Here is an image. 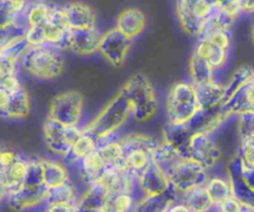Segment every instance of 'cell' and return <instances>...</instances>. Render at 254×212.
Returning a JSON list of instances; mask_svg holds the SVG:
<instances>
[{
	"label": "cell",
	"instance_id": "cell-39",
	"mask_svg": "<svg viewBox=\"0 0 254 212\" xmlns=\"http://www.w3.org/2000/svg\"><path fill=\"white\" fill-rule=\"evenodd\" d=\"M248 83L253 84V86H254V71H253V72H251V74H250V79H248Z\"/></svg>",
	"mask_w": 254,
	"mask_h": 212
},
{
	"label": "cell",
	"instance_id": "cell-43",
	"mask_svg": "<svg viewBox=\"0 0 254 212\" xmlns=\"http://www.w3.org/2000/svg\"><path fill=\"white\" fill-rule=\"evenodd\" d=\"M245 212H254V211H245Z\"/></svg>",
	"mask_w": 254,
	"mask_h": 212
},
{
	"label": "cell",
	"instance_id": "cell-16",
	"mask_svg": "<svg viewBox=\"0 0 254 212\" xmlns=\"http://www.w3.org/2000/svg\"><path fill=\"white\" fill-rule=\"evenodd\" d=\"M154 150L141 146L126 148L123 166L136 179L154 165Z\"/></svg>",
	"mask_w": 254,
	"mask_h": 212
},
{
	"label": "cell",
	"instance_id": "cell-20",
	"mask_svg": "<svg viewBox=\"0 0 254 212\" xmlns=\"http://www.w3.org/2000/svg\"><path fill=\"white\" fill-rule=\"evenodd\" d=\"M74 165L78 169L79 176H81L82 180L87 184V186L96 183V180L99 178V175H101L104 171V169L107 168L103 159H102L101 154H99V151L97 150V149L92 151V153L87 154L86 156H83V158L79 161H77Z\"/></svg>",
	"mask_w": 254,
	"mask_h": 212
},
{
	"label": "cell",
	"instance_id": "cell-31",
	"mask_svg": "<svg viewBox=\"0 0 254 212\" xmlns=\"http://www.w3.org/2000/svg\"><path fill=\"white\" fill-rule=\"evenodd\" d=\"M0 86H1L5 91L9 92L10 94L19 93L20 91L24 89V86H22L21 81H20L16 73H11L9 74V76L5 77V78L2 79L1 83H0Z\"/></svg>",
	"mask_w": 254,
	"mask_h": 212
},
{
	"label": "cell",
	"instance_id": "cell-40",
	"mask_svg": "<svg viewBox=\"0 0 254 212\" xmlns=\"http://www.w3.org/2000/svg\"><path fill=\"white\" fill-rule=\"evenodd\" d=\"M4 54H5V47L2 46L1 44H0V59H1V57L4 56Z\"/></svg>",
	"mask_w": 254,
	"mask_h": 212
},
{
	"label": "cell",
	"instance_id": "cell-8",
	"mask_svg": "<svg viewBox=\"0 0 254 212\" xmlns=\"http://www.w3.org/2000/svg\"><path fill=\"white\" fill-rule=\"evenodd\" d=\"M42 131H44L45 141L50 150L64 158L71 149L72 144L83 132V127L64 126L47 117L44 122Z\"/></svg>",
	"mask_w": 254,
	"mask_h": 212
},
{
	"label": "cell",
	"instance_id": "cell-1",
	"mask_svg": "<svg viewBox=\"0 0 254 212\" xmlns=\"http://www.w3.org/2000/svg\"><path fill=\"white\" fill-rule=\"evenodd\" d=\"M21 66L35 78L47 81L61 76L64 70V60L61 50L52 46H27L19 59Z\"/></svg>",
	"mask_w": 254,
	"mask_h": 212
},
{
	"label": "cell",
	"instance_id": "cell-7",
	"mask_svg": "<svg viewBox=\"0 0 254 212\" xmlns=\"http://www.w3.org/2000/svg\"><path fill=\"white\" fill-rule=\"evenodd\" d=\"M83 116V97L77 91L60 93L52 99L49 116L64 126H79Z\"/></svg>",
	"mask_w": 254,
	"mask_h": 212
},
{
	"label": "cell",
	"instance_id": "cell-35",
	"mask_svg": "<svg viewBox=\"0 0 254 212\" xmlns=\"http://www.w3.org/2000/svg\"><path fill=\"white\" fill-rule=\"evenodd\" d=\"M0 2H1L7 10H10L12 14L19 15L24 11L25 7H26L27 4L30 2V0H0Z\"/></svg>",
	"mask_w": 254,
	"mask_h": 212
},
{
	"label": "cell",
	"instance_id": "cell-34",
	"mask_svg": "<svg viewBox=\"0 0 254 212\" xmlns=\"http://www.w3.org/2000/svg\"><path fill=\"white\" fill-rule=\"evenodd\" d=\"M16 62L10 60L9 57L2 56L1 59H0V83H1L2 79L6 76H9V74L11 73H16Z\"/></svg>",
	"mask_w": 254,
	"mask_h": 212
},
{
	"label": "cell",
	"instance_id": "cell-13",
	"mask_svg": "<svg viewBox=\"0 0 254 212\" xmlns=\"http://www.w3.org/2000/svg\"><path fill=\"white\" fill-rule=\"evenodd\" d=\"M138 189L144 196H158L170 190L171 185L165 171L154 164L138 178Z\"/></svg>",
	"mask_w": 254,
	"mask_h": 212
},
{
	"label": "cell",
	"instance_id": "cell-23",
	"mask_svg": "<svg viewBox=\"0 0 254 212\" xmlns=\"http://www.w3.org/2000/svg\"><path fill=\"white\" fill-rule=\"evenodd\" d=\"M97 148H98V139L96 138V136H93L91 132H88L83 127V132L76 139V141L72 144L71 149H69V151L64 159H66L67 163L76 164L83 156H86L87 154L96 150Z\"/></svg>",
	"mask_w": 254,
	"mask_h": 212
},
{
	"label": "cell",
	"instance_id": "cell-24",
	"mask_svg": "<svg viewBox=\"0 0 254 212\" xmlns=\"http://www.w3.org/2000/svg\"><path fill=\"white\" fill-rule=\"evenodd\" d=\"M178 199L183 201L192 212H210L215 208V204L211 200L210 195L203 185L197 186V188L178 196Z\"/></svg>",
	"mask_w": 254,
	"mask_h": 212
},
{
	"label": "cell",
	"instance_id": "cell-36",
	"mask_svg": "<svg viewBox=\"0 0 254 212\" xmlns=\"http://www.w3.org/2000/svg\"><path fill=\"white\" fill-rule=\"evenodd\" d=\"M44 212H77V204H50Z\"/></svg>",
	"mask_w": 254,
	"mask_h": 212
},
{
	"label": "cell",
	"instance_id": "cell-32",
	"mask_svg": "<svg viewBox=\"0 0 254 212\" xmlns=\"http://www.w3.org/2000/svg\"><path fill=\"white\" fill-rule=\"evenodd\" d=\"M20 154L11 148H0V170L4 171L16 160Z\"/></svg>",
	"mask_w": 254,
	"mask_h": 212
},
{
	"label": "cell",
	"instance_id": "cell-2",
	"mask_svg": "<svg viewBox=\"0 0 254 212\" xmlns=\"http://www.w3.org/2000/svg\"><path fill=\"white\" fill-rule=\"evenodd\" d=\"M200 112L196 87L190 81H179L171 86L166 97V117L171 126H189Z\"/></svg>",
	"mask_w": 254,
	"mask_h": 212
},
{
	"label": "cell",
	"instance_id": "cell-30",
	"mask_svg": "<svg viewBox=\"0 0 254 212\" xmlns=\"http://www.w3.org/2000/svg\"><path fill=\"white\" fill-rule=\"evenodd\" d=\"M242 160L246 168L254 170V141L251 139H245L243 141Z\"/></svg>",
	"mask_w": 254,
	"mask_h": 212
},
{
	"label": "cell",
	"instance_id": "cell-3",
	"mask_svg": "<svg viewBox=\"0 0 254 212\" xmlns=\"http://www.w3.org/2000/svg\"><path fill=\"white\" fill-rule=\"evenodd\" d=\"M130 107L131 116L138 122H146L158 112V97L144 74H134L121 89Z\"/></svg>",
	"mask_w": 254,
	"mask_h": 212
},
{
	"label": "cell",
	"instance_id": "cell-27",
	"mask_svg": "<svg viewBox=\"0 0 254 212\" xmlns=\"http://www.w3.org/2000/svg\"><path fill=\"white\" fill-rule=\"evenodd\" d=\"M206 191L210 195L211 200L215 205L220 204L221 201L226 200L230 196L235 195L232 185L228 180H226L222 176H213V178H207L206 183L203 184Z\"/></svg>",
	"mask_w": 254,
	"mask_h": 212
},
{
	"label": "cell",
	"instance_id": "cell-33",
	"mask_svg": "<svg viewBox=\"0 0 254 212\" xmlns=\"http://www.w3.org/2000/svg\"><path fill=\"white\" fill-rule=\"evenodd\" d=\"M241 94L243 97V111L246 113H253L254 112V86L247 83V86L241 89Z\"/></svg>",
	"mask_w": 254,
	"mask_h": 212
},
{
	"label": "cell",
	"instance_id": "cell-6",
	"mask_svg": "<svg viewBox=\"0 0 254 212\" xmlns=\"http://www.w3.org/2000/svg\"><path fill=\"white\" fill-rule=\"evenodd\" d=\"M212 12L213 9L206 0H176V14L181 27L192 36L202 34Z\"/></svg>",
	"mask_w": 254,
	"mask_h": 212
},
{
	"label": "cell",
	"instance_id": "cell-12",
	"mask_svg": "<svg viewBox=\"0 0 254 212\" xmlns=\"http://www.w3.org/2000/svg\"><path fill=\"white\" fill-rule=\"evenodd\" d=\"M116 27L122 35L134 41L138 39L146 29V16L140 9L128 7L119 12L116 19Z\"/></svg>",
	"mask_w": 254,
	"mask_h": 212
},
{
	"label": "cell",
	"instance_id": "cell-5",
	"mask_svg": "<svg viewBox=\"0 0 254 212\" xmlns=\"http://www.w3.org/2000/svg\"><path fill=\"white\" fill-rule=\"evenodd\" d=\"M170 185L178 196L203 185L207 180V170L201 164L190 156H183L179 159L168 171H166Z\"/></svg>",
	"mask_w": 254,
	"mask_h": 212
},
{
	"label": "cell",
	"instance_id": "cell-18",
	"mask_svg": "<svg viewBox=\"0 0 254 212\" xmlns=\"http://www.w3.org/2000/svg\"><path fill=\"white\" fill-rule=\"evenodd\" d=\"M71 29H88L96 26V12L86 2L73 1L64 5Z\"/></svg>",
	"mask_w": 254,
	"mask_h": 212
},
{
	"label": "cell",
	"instance_id": "cell-11",
	"mask_svg": "<svg viewBox=\"0 0 254 212\" xmlns=\"http://www.w3.org/2000/svg\"><path fill=\"white\" fill-rule=\"evenodd\" d=\"M102 34L97 26L88 29H71L68 34V47L78 55H93L98 52Z\"/></svg>",
	"mask_w": 254,
	"mask_h": 212
},
{
	"label": "cell",
	"instance_id": "cell-38",
	"mask_svg": "<svg viewBox=\"0 0 254 212\" xmlns=\"http://www.w3.org/2000/svg\"><path fill=\"white\" fill-rule=\"evenodd\" d=\"M165 212H191L190 209L185 205L181 200L176 199L174 203H171V205L169 206L168 210Z\"/></svg>",
	"mask_w": 254,
	"mask_h": 212
},
{
	"label": "cell",
	"instance_id": "cell-14",
	"mask_svg": "<svg viewBox=\"0 0 254 212\" xmlns=\"http://www.w3.org/2000/svg\"><path fill=\"white\" fill-rule=\"evenodd\" d=\"M195 87L200 111H212L225 104L227 87L216 81V78Z\"/></svg>",
	"mask_w": 254,
	"mask_h": 212
},
{
	"label": "cell",
	"instance_id": "cell-29",
	"mask_svg": "<svg viewBox=\"0 0 254 212\" xmlns=\"http://www.w3.org/2000/svg\"><path fill=\"white\" fill-rule=\"evenodd\" d=\"M78 199L76 189L68 181L64 185L50 189L45 205H50V204H77Z\"/></svg>",
	"mask_w": 254,
	"mask_h": 212
},
{
	"label": "cell",
	"instance_id": "cell-19",
	"mask_svg": "<svg viewBox=\"0 0 254 212\" xmlns=\"http://www.w3.org/2000/svg\"><path fill=\"white\" fill-rule=\"evenodd\" d=\"M197 39L198 41L197 44H196L193 54L197 55L200 59H202L203 61L207 62V64L212 67L215 72L222 70L223 67H225V65L227 64V50L220 49V47L211 44L210 41H207L206 39H202V37H197Z\"/></svg>",
	"mask_w": 254,
	"mask_h": 212
},
{
	"label": "cell",
	"instance_id": "cell-21",
	"mask_svg": "<svg viewBox=\"0 0 254 212\" xmlns=\"http://www.w3.org/2000/svg\"><path fill=\"white\" fill-rule=\"evenodd\" d=\"M40 165H41L42 183L47 190L64 185L69 181L68 170L64 164L50 159H40Z\"/></svg>",
	"mask_w": 254,
	"mask_h": 212
},
{
	"label": "cell",
	"instance_id": "cell-22",
	"mask_svg": "<svg viewBox=\"0 0 254 212\" xmlns=\"http://www.w3.org/2000/svg\"><path fill=\"white\" fill-rule=\"evenodd\" d=\"M54 5L46 0H30L27 6L21 12L26 27H40L47 22Z\"/></svg>",
	"mask_w": 254,
	"mask_h": 212
},
{
	"label": "cell",
	"instance_id": "cell-41",
	"mask_svg": "<svg viewBox=\"0 0 254 212\" xmlns=\"http://www.w3.org/2000/svg\"><path fill=\"white\" fill-rule=\"evenodd\" d=\"M0 186H2V171L0 170Z\"/></svg>",
	"mask_w": 254,
	"mask_h": 212
},
{
	"label": "cell",
	"instance_id": "cell-17",
	"mask_svg": "<svg viewBox=\"0 0 254 212\" xmlns=\"http://www.w3.org/2000/svg\"><path fill=\"white\" fill-rule=\"evenodd\" d=\"M97 150L101 154L107 168L123 165L124 155H126V145L122 141V137L114 134V136L99 139Z\"/></svg>",
	"mask_w": 254,
	"mask_h": 212
},
{
	"label": "cell",
	"instance_id": "cell-37",
	"mask_svg": "<svg viewBox=\"0 0 254 212\" xmlns=\"http://www.w3.org/2000/svg\"><path fill=\"white\" fill-rule=\"evenodd\" d=\"M10 98H11V94L0 86V116L4 117L5 111H6L7 106H9Z\"/></svg>",
	"mask_w": 254,
	"mask_h": 212
},
{
	"label": "cell",
	"instance_id": "cell-4",
	"mask_svg": "<svg viewBox=\"0 0 254 212\" xmlns=\"http://www.w3.org/2000/svg\"><path fill=\"white\" fill-rule=\"evenodd\" d=\"M130 107L126 97L119 92L118 96L114 97L108 106L104 107L103 111L96 117V119L87 124L84 128L91 132L96 138L103 139L117 134V131L128 121L130 117Z\"/></svg>",
	"mask_w": 254,
	"mask_h": 212
},
{
	"label": "cell",
	"instance_id": "cell-28",
	"mask_svg": "<svg viewBox=\"0 0 254 212\" xmlns=\"http://www.w3.org/2000/svg\"><path fill=\"white\" fill-rule=\"evenodd\" d=\"M30 113V98L26 89H22L19 93L11 94L9 106L5 111L4 117L10 119H24Z\"/></svg>",
	"mask_w": 254,
	"mask_h": 212
},
{
	"label": "cell",
	"instance_id": "cell-9",
	"mask_svg": "<svg viewBox=\"0 0 254 212\" xmlns=\"http://www.w3.org/2000/svg\"><path fill=\"white\" fill-rule=\"evenodd\" d=\"M188 156L192 158L206 170L212 168L221 158V149L213 136L203 133H192L188 146Z\"/></svg>",
	"mask_w": 254,
	"mask_h": 212
},
{
	"label": "cell",
	"instance_id": "cell-25",
	"mask_svg": "<svg viewBox=\"0 0 254 212\" xmlns=\"http://www.w3.org/2000/svg\"><path fill=\"white\" fill-rule=\"evenodd\" d=\"M189 71H190V82L193 86H200L216 78V72L213 71L212 67L195 54H192L190 59Z\"/></svg>",
	"mask_w": 254,
	"mask_h": 212
},
{
	"label": "cell",
	"instance_id": "cell-10",
	"mask_svg": "<svg viewBox=\"0 0 254 212\" xmlns=\"http://www.w3.org/2000/svg\"><path fill=\"white\" fill-rule=\"evenodd\" d=\"M131 44L133 41L127 39L116 27H113L106 34H102L98 52H101L104 59L114 66H122L128 56Z\"/></svg>",
	"mask_w": 254,
	"mask_h": 212
},
{
	"label": "cell",
	"instance_id": "cell-42",
	"mask_svg": "<svg viewBox=\"0 0 254 212\" xmlns=\"http://www.w3.org/2000/svg\"><path fill=\"white\" fill-rule=\"evenodd\" d=\"M98 212H106V211H103V210H99Z\"/></svg>",
	"mask_w": 254,
	"mask_h": 212
},
{
	"label": "cell",
	"instance_id": "cell-15",
	"mask_svg": "<svg viewBox=\"0 0 254 212\" xmlns=\"http://www.w3.org/2000/svg\"><path fill=\"white\" fill-rule=\"evenodd\" d=\"M29 169L30 159L22 158L20 155L6 170L2 171V188H4L5 196L11 195L24 188Z\"/></svg>",
	"mask_w": 254,
	"mask_h": 212
},
{
	"label": "cell",
	"instance_id": "cell-26",
	"mask_svg": "<svg viewBox=\"0 0 254 212\" xmlns=\"http://www.w3.org/2000/svg\"><path fill=\"white\" fill-rule=\"evenodd\" d=\"M135 194L116 193L107 195L102 210L106 212H133L136 205Z\"/></svg>",
	"mask_w": 254,
	"mask_h": 212
}]
</instances>
